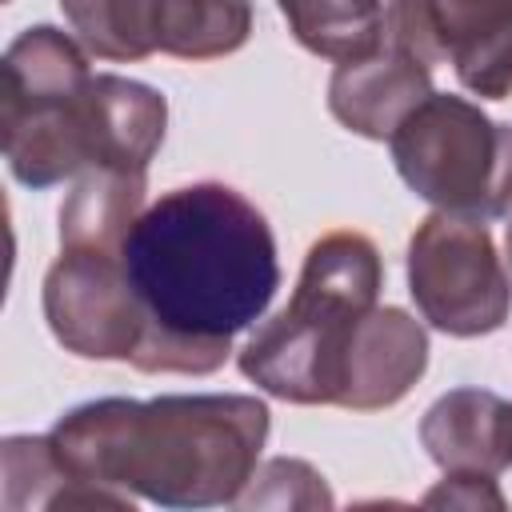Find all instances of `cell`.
I'll use <instances>...</instances> for the list:
<instances>
[{
    "instance_id": "1",
    "label": "cell",
    "mask_w": 512,
    "mask_h": 512,
    "mask_svg": "<svg viewBox=\"0 0 512 512\" xmlns=\"http://www.w3.org/2000/svg\"><path fill=\"white\" fill-rule=\"evenodd\" d=\"M124 268L148 312L132 360L140 372L212 376L280 288L276 236L264 212L228 184L164 192L124 236Z\"/></svg>"
},
{
    "instance_id": "2",
    "label": "cell",
    "mask_w": 512,
    "mask_h": 512,
    "mask_svg": "<svg viewBox=\"0 0 512 512\" xmlns=\"http://www.w3.org/2000/svg\"><path fill=\"white\" fill-rule=\"evenodd\" d=\"M268 424V404L240 392L104 396L64 412L48 440L60 464L92 488L164 508H212L240 500Z\"/></svg>"
},
{
    "instance_id": "3",
    "label": "cell",
    "mask_w": 512,
    "mask_h": 512,
    "mask_svg": "<svg viewBox=\"0 0 512 512\" xmlns=\"http://www.w3.org/2000/svg\"><path fill=\"white\" fill-rule=\"evenodd\" d=\"M0 136L24 188H52L100 164L88 48L52 28H24L4 52Z\"/></svg>"
},
{
    "instance_id": "4",
    "label": "cell",
    "mask_w": 512,
    "mask_h": 512,
    "mask_svg": "<svg viewBox=\"0 0 512 512\" xmlns=\"http://www.w3.org/2000/svg\"><path fill=\"white\" fill-rule=\"evenodd\" d=\"M400 180L440 212L476 220L512 208V124L492 120L480 104L432 92L388 136Z\"/></svg>"
},
{
    "instance_id": "5",
    "label": "cell",
    "mask_w": 512,
    "mask_h": 512,
    "mask_svg": "<svg viewBox=\"0 0 512 512\" xmlns=\"http://www.w3.org/2000/svg\"><path fill=\"white\" fill-rule=\"evenodd\" d=\"M408 292L432 328L460 340L504 328L512 312V276L488 224L440 208L408 240Z\"/></svg>"
},
{
    "instance_id": "6",
    "label": "cell",
    "mask_w": 512,
    "mask_h": 512,
    "mask_svg": "<svg viewBox=\"0 0 512 512\" xmlns=\"http://www.w3.org/2000/svg\"><path fill=\"white\" fill-rule=\"evenodd\" d=\"M76 40L100 60H216L248 44L252 0H60Z\"/></svg>"
},
{
    "instance_id": "7",
    "label": "cell",
    "mask_w": 512,
    "mask_h": 512,
    "mask_svg": "<svg viewBox=\"0 0 512 512\" xmlns=\"http://www.w3.org/2000/svg\"><path fill=\"white\" fill-rule=\"evenodd\" d=\"M40 300L52 336L72 356L132 364L148 336V312L128 280L124 244H60Z\"/></svg>"
},
{
    "instance_id": "8",
    "label": "cell",
    "mask_w": 512,
    "mask_h": 512,
    "mask_svg": "<svg viewBox=\"0 0 512 512\" xmlns=\"http://www.w3.org/2000/svg\"><path fill=\"white\" fill-rule=\"evenodd\" d=\"M384 36L420 64H452L480 100L512 96V0H392Z\"/></svg>"
},
{
    "instance_id": "9",
    "label": "cell",
    "mask_w": 512,
    "mask_h": 512,
    "mask_svg": "<svg viewBox=\"0 0 512 512\" xmlns=\"http://www.w3.org/2000/svg\"><path fill=\"white\" fill-rule=\"evenodd\" d=\"M428 368V332L392 304H372L344 336L332 368V404L380 412L412 392Z\"/></svg>"
},
{
    "instance_id": "10",
    "label": "cell",
    "mask_w": 512,
    "mask_h": 512,
    "mask_svg": "<svg viewBox=\"0 0 512 512\" xmlns=\"http://www.w3.org/2000/svg\"><path fill=\"white\" fill-rule=\"evenodd\" d=\"M432 92L428 64L384 36L380 48L336 64L328 80V108L348 132L364 140H388Z\"/></svg>"
},
{
    "instance_id": "11",
    "label": "cell",
    "mask_w": 512,
    "mask_h": 512,
    "mask_svg": "<svg viewBox=\"0 0 512 512\" xmlns=\"http://www.w3.org/2000/svg\"><path fill=\"white\" fill-rule=\"evenodd\" d=\"M420 444L444 472H504L512 464V404L488 388H452L420 420Z\"/></svg>"
},
{
    "instance_id": "12",
    "label": "cell",
    "mask_w": 512,
    "mask_h": 512,
    "mask_svg": "<svg viewBox=\"0 0 512 512\" xmlns=\"http://www.w3.org/2000/svg\"><path fill=\"white\" fill-rule=\"evenodd\" d=\"M4 464V508H132V496L92 488L76 480L48 436H8L0 448Z\"/></svg>"
},
{
    "instance_id": "13",
    "label": "cell",
    "mask_w": 512,
    "mask_h": 512,
    "mask_svg": "<svg viewBox=\"0 0 512 512\" xmlns=\"http://www.w3.org/2000/svg\"><path fill=\"white\" fill-rule=\"evenodd\" d=\"M148 172L88 168L60 208V244H124L144 212Z\"/></svg>"
},
{
    "instance_id": "14",
    "label": "cell",
    "mask_w": 512,
    "mask_h": 512,
    "mask_svg": "<svg viewBox=\"0 0 512 512\" xmlns=\"http://www.w3.org/2000/svg\"><path fill=\"white\" fill-rule=\"evenodd\" d=\"M300 48L352 60L384 44V0H276Z\"/></svg>"
},
{
    "instance_id": "15",
    "label": "cell",
    "mask_w": 512,
    "mask_h": 512,
    "mask_svg": "<svg viewBox=\"0 0 512 512\" xmlns=\"http://www.w3.org/2000/svg\"><path fill=\"white\" fill-rule=\"evenodd\" d=\"M236 508H332V492L308 460L276 456L252 472Z\"/></svg>"
},
{
    "instance_id": "16",
    "label": "cell",
    "mask_w": 512,
    "mask_h": 512,
    "mask_svg": "<svg viewBox=\"0 0 512 512\" xmlns=\"http://www.w3.org/2000/svg\"><path fill=\"white\" fill-rule=\"evenodd\" d=\"M428 508H492V512H504L508 500L504 492L496 488V476L488 472H444V480L424 496Z\"/></svg>"
},
{
    "instance_id": "17",
    "label": "cell",
    "mask_w": 512,
    "mask_h": 512,
    "mask_svg": "<svg viewBox=\"0 0 512 512\" xmlns=\"http://www.w3.org/2000/svg\"><path fill=\"white\" fill-rule=\"evenodd\" d=\"M504 244H508V268H512V208H508V236H504Z\"/></svg>"
}]
</instances>
